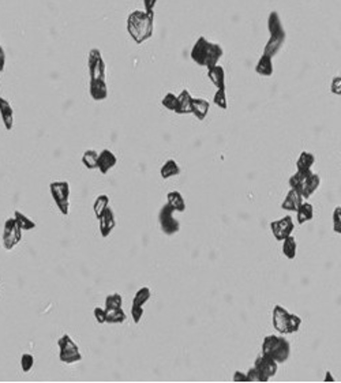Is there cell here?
<instances>
[{
	"instance_id": "cell-13",
	"label": "cell",
	"mask_w": 341,
	"mask_h": 383,
	"mask_svg": "<svg viewBox=\"0 0 341 383\" xmlns=\"http://www.w3.org/2000/svg\"><path fill=\"white\" fill-rule=\"evenodd\" d=\"M89 93L94 101H103L108 97V86L105 79H90Z\"/></svg>"
},
{
	"instance_id": "cell-22",
	"label": "cell",
	"mask_w": 341,
	"mask_h": 383,
	"mask_svg": "<svg viewBox=\"0 0 341 383\" xmlns=\"http://www.w3.org/2000/svg\"><path fill=\"white\" fill-rule=\"evenodd\" d=\"M208 77L217 89H225V71L221 65H215L208 68Z\"/></svg>"
},
{
	"instance_id": "cell-20",
	"label": "cell",
	"mask_w": 341,
	"mask_h": 383,
	"mask_svg": "<svg viewBox=\"0 0 341 383\" xmlns=\"http://www.w3.org/2000/svg\"><path fill=\"white\" fill-rule=\"evenodd\" d=\"M209 108V101H206L205 98H193V102H191V114H193L198 120H203V119L208 116Z\"/></svg>"
},
{
	"instance_id": "cell-25",
	"label": "cell",
	"mask_w": 341,
	"mask_h": 383,
	"mask_svg": "<svg viewBox=\"0 0 341 383\" xmlns=\"http://www.w3.org/2000/svg\"><path fill=\"white\" fill-rule=\"evenodd\" d=\"M314 217V207L309 202H302V205L299 206L296 210V218L297 222L302 225L304 222L311 221Z\"/></svg>"
},
{
	"instance_id": "cell-3",
	"label": "cell",
	"mask_w": 341,
	"mask_h": 383,
	"mask_svg": "<svg viewBox=\"0 0 341 383\" xmlns=\"http://www.w3.org/2000/svg\"><path fill=\"white\" fill-rule=\"evenodd\" d=\"M321 184V178L319 175L314 173L313 170H296L295 173L289 178V186L291 188H295L302 194L303 198H310Z\"/></svg>"
},
{
	"instance_id": "cell-44",
	"label": "cell",
	"mask_w": 341,
	"mask_h": 383,
	"mask_svg": "<svg viewBox=\"0 0 341 383\" xmlns=\"http://www.w3.org/2000/svg\"><path fill=\"white\" fill-rule=\"evenodd\" d=\"M94 319H96L97 322L103 325V323H107V311L104 308H100V307H96L94 308Z\"/></svg>"
},
{
	"instance_id": "cell-2",
	"label": "cell",
	"mask_w": 341,
	"mask_h": 383,
	"mask_svg": "<svg viewBox=\"0 0 341 383\" xmlns=\"http://www.w3.org/2000/svg\"><path fill=\"white\" fill-rule=\"evenodd\" d=\"M262 355L273 359L276 363H285L291 355V344L283 335H266L262 342Z\"/></svg>"
},
{
	"instance_id": "cell-27",
	"label": "cell",
	"mask_w": 341,
	"mask_h": 383,
	"mask_svg": "<svg viewBox=\"0 0 341 383\" xmlns=\"http://www.w3.org/2000/svg\"><path fill=\"white\" fill-rule=\"evenodd\" d=\"M296 250H297V243L296 239L293 237L292 235L285 237L283 240V254L285 255V258L288 259H295L296 257Z\"/></svg>"
},
{
	"instance_id": "cell-45",
	"label": "cell",
	"mask_w": 341,
	"mask_h": 383,
	"mask_svg": "<svg viewBox=\"0 0 341 383\" xmlns=\"http://www.w3.org/2000/svg\"><path fill=\"white\" fill-rule=\"evenodd\" d=\"M157 5V0H144L145 6V13L150 14V15H154V7Z\"/></svg>"
},
{
	"instance_id": "cell-14",
	"label": "cell",
	"mask_w": 341,
	"mask_h": 383,
	"mask_svg": "<svg viewBox=\"0 0 341 383\" xmlns=\"http://www.w3.org/2000/svg\"><path fill=\"white\" fill-rule=\"evenodd\" d=\"M118 162V158L115 156L114 153L108 150V149H104L103 152L98 153V162H97V168L100 169V172L103 175L108 173Z\"/></svg>"
},
{
	"instance_id": "cell-19",
	"label": "cell",
	"mask_w": 341,
	"mask_h": 383,
	"mask_svg": "<svg viewBox=\"0 0 341 383\" xmlns=\"http://www.w3.org/2000/svg\"><path fill=\"white\" fill-rule=\"evenodd\" d=\"M267 30L270 36H287L281 23V18L277 11H271L267 17Z\"/></svg>"
},
{
	"instance_id": "cell-11",
	"label": "cell",
	"mask_w": 341,
	"mask_h": 383,
	"mask_svg": "<svg viewBox=\"0 0 341 383\" xmlns=\"http://www.w3.org/2000/svg\"><path fill=\"white\" fill-rule=\"evenodd\" d=\"M210 41L205 39L203 36H201L199 39L195 41L193 49H191V59L194 63H197L201 67H205L206 64V57H208V49H209Z\"/></svg>"
},
{
	"instance_id": "cell-39",
	"label": "cell",
	"mask_w": 341,
	"mask_h": 383,
	"mask_svg": "<svg viewBox=\"0 0 341 383\" xmlns=\"http://www.w3.org/2000/svg\"><path fill=\"white\" fill-rule=\"evenodd\" d=\"M35 366V357L30 353H23L21 357V367L23 372H29Z\"/></svg>"
},
{
	"instance_id": "cell-42",
	"label": "cell",
	"mask_w": 341,
	"mask_h": 383,
	"mask_svg": "<svg viewBox=\"0 0 341 383\" xmlns=\"http://www.w3.org/2000/svg\"><path fill=\"white\" fill-rule=\"evenodd\" d=\"M247 379H249V382H263L262 376L259 375L258 370L255 368V367H251L247 372Z\"/></svg>"
},
{
	"instance_id": "cell-6",
	"label": "cell",
	"mask_w": 341,
	"mask_h": 383,
	"mask_svg": "<svg viewBox=\"0 0 341 383\" xmlns=\"http://www.w3.org/2000/svg\"><path fill=\"white\" fill-rule=\"evenodd\" d=\"M174 213H175V210L172 209L168 203H165V205L162 206L160 213H158L160 228H161V231L164 232L166 236L175 235V233H178V232L180 231V224L175 218Z\"/></svg>"
},
{
	"instance_id": "cell-15",
	"label": "cell",
	"mask_w": 341,
	"mask_h": 383,
	"mask_svg": "<svg viewBox=\"0 0 341 383\" xmlns=\"http://www.w3.org/2000/svg\"><path fill=\"white\" fill-rule=\"evenodd\" d=\"M303 202V196L300 192L295 190V188H291L285 196V199L283 200V203H281V209L288 210V212H296L297 207L302 205Z\"/></svg>"
},
{
	"instance_id": "cell-10",
	"label": "cell",
	"mask_w": 341,
	"mask_h": 383,
	"mask_svg": "<svg viewBox=\"0 0 341 383\" xmlns=\"http://www.w3.org/2000/svg\"><path fill=\"white\" fill-rule=\"evenodd\" d=\"M270 229L276 240H284L285 237L292 235L293 232V220L291 216H285L281 220H276L270 222Z\"/></svg>"
},
{
	"instance_id": "cell-1",
	"label": "cell",
	"mask_w": 341,
	"mask_h": 383,
	"mask_svg": "<svg viewBox=\"0 0 341 383\" xmlns=\"http://www.w3.org/2000/svg\"><path fill=\"white\" fill-rule=\"evenodd\" d=\"M154 30V15L135 10L127 17V31L137 44L152 39Z\"/></svg>"
},
{
	"instance_id": "cell-48",
	"label": "cell",
	"mask_w": 341,
	"mask_h": 383,
	"mask_svg": "<svg viewBox=\"0 0 341 383\" xmlns=\"http://www.w3.org/2000/svg\"><path fill=\"white\" fill-rule=\"evenodd\" d=\"M324 382H336V379L333 378V375L330 371H326V375H325V380Z\"/></svg>"
},
{
	"instance_id": "cell-47",
	"label": "cell",
	"mask_w": 341,
	"mask_h": 383,
	"mask_svg": "<svg viewBox=\"0 0 341 383\" xmlns=\"http://www.w3.org/2000/svg\"><path fill=\"white\" fill-rule=\"evenodd\" d=\"M6 68V52L3 47H0V73H3Z\"/></svg>"
},
{
	"instance_id": "cell-21",
	"label": "cell",
	"mask_w": 341,
	"mask_h": 383,
	"mask_svg": "<svg viewBox=\"0 0 341 383\" xmlns=\"http://www.w3.org/2000/svg\"><path fill=\"white\" fill-rule=\"evenodd\" d=\"M191 102H193V97L190 92L182 90V93L178 96V107L175 112L179 115L191 114Z\"/></svg>"
},
{
	"instance_id": "cell-5",
	"label": "cell",
	"mask_w": 341,
	"mask_h": 383,
	"mask_svg": "<svg viewBox=\"0 0 341 383\" xmlns=\"http://www.w3.org/2000/svg\"><path fill=\"white\" fill-rule=\"evenodd\" d=\"M49 190L52 194L55 203L57 205L63 216L70 213V184L67 182H52L49 184Z\"/></svg>"
},
{
	"instance_id": "cell-35",
	"label": "cell",
	"mask_w": 341,
	"mask_h": 383,
	"mask_svg": "<svg viewBox=\"0 0 341 383\" xmlns=\"http://www.w3.org/2000/svg\"><path fill=\"white\" fill-rule=\"evenodd\" d=\"M122 304L123 299L119 293H111V295H108L107 299H105V309H107V311H108V309L120 308Z\"/></svg>"
},
{
	"instance_id": "cell-18",
	"label": "cell",
	"mask_w": 341,
	"mask_h": 383,
	"mask_svg": "<svg viewBox=\"0 0 341 383\" xmlns=\"http://www.w3.org/2000/svg\"><path fill=\"white\" fill-rule=\"evenodd\" d=\"M223 55H224L223 47H221L220 44L212 43V41H210L209 49H208V57H206L205 67H208V68H212V67H215V65L219 64V61L221 60Z\"/></svg>"
},
{
	"instance_id": "cell-7",
	"label": "cell",
	"mask_w": 341,
	"mask_h": 383,
	"mask_svg": "<svg viewBox=\"0 0 341 383\" xmlns=\"http://www.w3.org/2000/svg\"><path fill=\"white\" fill-rule=\"evenodd\" d=\"M88 70L90 79H105V61L98 48H92L88 53Z\"/></svg>"
},
{
	"instance_id": "cell-30",
	"label": "cell",
	"mask_w": 341,
	"mask_h": 383,
	"mask_svg": "<svg viewBox=\"0 0 341 383\" xmlns=\"http://www.w3.org/2000/svg\"><path fill=\"white\" fill-rule=\"evenodd\" d=\"M107 311V309H105ZM126 312L123 311V308H115V309H108L107 311V323H111V325H119V323H123L126 321Z\"/></svg>"
},
{
	"instance_id": "cell-34",
	"label": "cell",
	"mask_w": 341,
	"mask_h": 383,
	"mask_svg": "<svg viewBox=\"0 0 341 383\" xmlns=\"http://www.w3.org/2000/svg\"><path fill=\"white\" fill-rule=\"evenodd\" d=\"M59 359L61 363L66 364H74L82 360V355L79 351H70V352H60L59 353Z\"/></svg>"
},
{
	"instance_id": "cell-16",
	"label": "cell",
	"mask_w": 341,
	"mask_h": 383,
	"mask_svg": "<svg viewBox=\"0 0 341 383\" xmlns=\"http://www.w3.org/2000/svg\"><path fill=\"white\" fill-rule=\"evenodd\" d=\"M285 37L287 36H270V39L267 40L266 45L263 48V55H266L269 57H273L280 52V49L283 48V45L285 43Z\"/></svg>"
},
{
	"instance_id": "cell-31",
	"label": "cell",
	"mask_w": 341,
	"mask_h": 383,
	"mask_svg": "<svg viewBox=\"0 0 341 383\" xmlns=\"http://www.w3.org/2000/svg\"><path fill=\"white\" fill-rule=\"evenodd\" d=\"M108 206H110V196L105 195V194L97 196L96 200H94V205H93V210H94L96 217L100 218Z\"/></svg>"
},
{
	"instance_id": "cell-33",
	"label": "cell",
	"mask_w": 341,
	"mask_h": 383,
	"mask_svg": "<svg viewBox=\"0 0 341 383\" xmlns=\"http://www.w3.org/2000/svg\"><path fill=\"white\" fill-rule=\"evenodd\" d=\"M57 345H59V349L60 352H70V351H79L78 345L75 344L73 338H71L69 334L61 335L59 341H57Z\"/></svg>"
},
{
	"instance_id": "cell-32",
	"label": "cell",
	"mask_w": 341,
	"mask_h": 383,
	"mask_svg": "<svg viewBox=\"0 0 341 383\" xmlns=\"http://www.w3.org/2000/svg\"><path fill=\"white\" fill-rule=\"evenodd\" d=\"M97 162H98V152L93 150V149H89L86 152L83 153L82 156V164L88 169H96Z\"/></svg>"
},
{
	"instance_id": "cell-26",
	"label": "cell",
	"mask_w": 341,
	"mask_h": 383,
	"mask_svg": "<svg viewBox=\"0 0 341 383\" xmlns=\"http://www.w3.org/2000/svg\"><path fill=\"white\" fill-rule=\"evenodd\" d=\"M180 173V166L178 165V162L175 160H168L164 162V165L161 166L160 175L162 179H169L174 176H178Z\"/></svg>"
},
{
	"instance_id": "cell-28",
	"label": "cell",
	"mask_w": 341,
	"mask_h": 383,
	"mask_svg": "<svg viewBox=\"0 0 341 383\" xmlns=\"http://www.w3.org/2000/svg\"><path fill=\"white\" fill-rule=\"evenodd\" d=\"M14 218H15V221L19 225V228L22 229V231H31V229H35L36 228V222L29 218L26 214H23L22 212H19V210H15V213H14Z\"/></svg>"
},
{
	"instance_id": "cell-37",
	"label": "cell",
	"mask_w": 341,
	"mask_h": 383,
	"mask_svg": "<svg viewBox=\"0 0 341 383\" xmlns=\"http://www.w3.org/2000/svg\"><path fill=\"white\" fill-rule=\"evenodd\" d=\"M162 107L168 111H176L178 107V96H175L174 93H166L164 98L161 101Z\"/></svg>"
},
{
	"instance_id": "cell-12",
	"label": "cell",
	"mask_w": 341,
	"mask_h": 383,
	"mask_svg": "<svg viewBox=\"0 0 341 383\" xmlns=\"http://www.w3.org/2000/svg\"><path fill=\"white\" fill-rule=\"evenodd\" d=\"M98 221H100L101 236H103V237H108V236L112 233V231H114L115 225H116L114 210L108 206V207L105 209L104 213H103V216L98 218Z\"/></svg>"
},
{
	"instance_id": "cell-9",
	"label": "cell",
	"mask_w": 341,
	"mask_h": 383,
	"mask_svg": "<svg viewBox=\"0 0 341 383\" xmlns=\"http://www.w3.org/2000/svg\"><path fill=\"white\" fill-rule=\"evenodd\" d=\"M254 367L258 370L259 375L262 376L263 382H267L269 379L273 378V376L277 374V370H279V363H276L273 359L265 356V355L261 353V355L255 359Z\"/></svg>"
},
{
	"instance_id": "cell-41",
	"label": "cell",
	"mask_w": 341,
	"mask_h": 383,
	"mask_svg": "<svg viewBox=\"0 0 341 383\" xmlns=\"http://www.w3.org/2000/svg\"><path fill=\"white\" fill-rule=\"evenodd\" d=\"M144 305H137V304H132L131 307V317H132V321L135 323H140L141 322V319H142V317H144Z\"/></svg>"
},
{
	"instance_id": "cell-43",
	"label": "cell",
	"mask_w": 341,
	"mask_h": 383,
	"mask_svg": "<svg viewBox=\"0 0 341 383\" xmlns=\"http://www.w3.org/2000/svg\"><path fill=\"white\" fill-rule=\"evenodd\" d=\"M330 92L336 96H341V77H334L330 83Z\"/></svg>"
},
{
	"instance_id": "cell-17",
	"label": "cell",
	"mask_w": 341,
	"mask_h": 383,
	"mask_svg": "<svg viewBox=\"0 0 341 383\" xmlns=\"http://www.w3.org/2000/svg\"><path fill=\"white\" fill-rule=\"evenodd\" d=\"M0 116L3 119L7 131H11L14 127V111L13 107L5 97H0Z\"/></svg>"
},
{
	"instance_id": "cell-24",
	"label": "cell",
	"mask_w": 341,
	"mask_h": 383,
	"mask_svg": "<svg viewBox=\"0 0 341 383\" xmlns=\"http://www.w3.org/2000/svg\"><path fill=\"white\" fill-rule=\"evenodd\" d=\"M166 203L175 210V212H184L186 210V200L179 191H170L166 195Z\"/></svg>"
},
{
	"instance_id": "cell-8",
	"label": "cell",
	"mask_w": 341,
	"mask_h": 383,
	"mask_svg": "<svg viewBox=\"0 0 341 383\" xmlns=\"http://www.w3.org/2000/svg\"><path fill=\"white\" fill-rule=\"evenodd\" d=\"M22 240V229L15 221V218H9L5 222V231H3V246L7 251L17 246Z\"/></svg>"
},
{
	"instance_id": "cell-46",
	"label": "cell",
	"mask_w": 341,
	"mask_h": 383,
	"mask_svg": "<svg viewBox=\"0 0 341 383\" xmlns=\"http://www.w3.org/2000/svg\"><path fill=\"white\" fill-rule=\"evenodd\" d=\"M233 382H249V379H247V374L245 372H242V371H236L235 374H233Z\"/></svg>"
},
{
	"instance_id": "cell-38",
	"label": "cell",
	"mask_w": 341,
	"mask_h": 383,
	"mask_svg": "<svg viewBox=\"0 0 341 383\" xmlns=\"http://www.w3.org/2000/svg\"><path fill=\"white\" fill-rule=\"evenodd\" d=\"M215 104L221 109L228 108V101H227V93H225V89H217V92L215 94Z\"/></svg>"
},
{
	"instance_id": "cell-4",
	"label": "cell",
	"mask_w": 341,
	"mask_h": 383,
	"mask_svg": "<svg viewBox=\"0 0 341 383\" xmlns=\"http://www.w3.org/2000/svg\"><path fill=\"white\" fill-rule=\"evenodd\" d=\"M302 319L295 314H291L283 305L277 304L273 308V326L281 334H292L300 329Z\"/></svg>"
},
{
	"instance_id": "cell-36",
	"label": "cell",
	"mask_w": 341,
	"mask_h": 383,
	"mask_svg": "<svg viewBox=\"0 0 341 383\" xmlns=\"http://www.w3.org/2000/svg\"><path fill=\"white\" fill-rule=\"evenodd\" d=\"M150 296H152V292H150V289H149L148 287L141 288L140 291H138L135 293V296H134L132 304L144 305L145 303H146V301H148L149 299H150Z\"/></svg>"
},
{
	"instance_id": "cell-40",
	"label": "cell",
	"mask_w": 341,
	"mask_h": 383,
	"mask_svg": "<svg viewBox=\"0 0 341 383\" xmlns=\"http://www.w3.org/2000/svg\"><path fill=\"white\" fill-rule=\"evenodd\" d=\"M333 231L341 235V206L333 210Z\"/></svg>"
},
{
	"instance_id": "cell-29",
	"label": "cell",
	"mask_w": 341,
	"mask_h": 383,
	"mask_svg": "<svg viewBox=\"0 0 341 383\" xmlns=\"http://www.w3.org/2000/svg\"><path fill=\"white\" fill-rule=\"evenodd\" d=\"M315 157L314 154H311L309 152H302L300 156L297 158L296 161V168L297 170H309L311 169V166L314 165Z\"/></svg>"
},
{
	"instance_id": "cell-23",
	"label": "cell",
	"mask_w": 341,
	"mask_h": 383,
	"mask_svg": "<svg viewBox=\"0 0 341 383\" xmlns=\"http://www.w3.org/2000/svg\"><path fill=\"white\" fill-rule=\"evenodd\" d=\"M255 73L261 77H270L273 75V60L271 57L263 55L259 57L258 63L255 65Z\"/></svg>"
}]
</instances>
